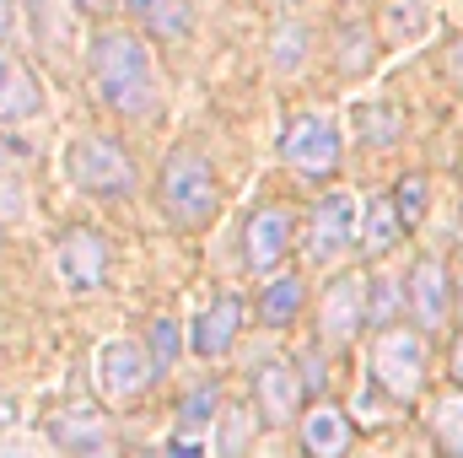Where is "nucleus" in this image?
<instances>
[{"mask_svg": "<svg viewBox=\"0 0 463 458\" xmlns=\"http://www.w3.org/2000/svg\"><path fill=\"white\" fill-rule=\"evenodd\" d=\"M92 81L103 92V103L118 119H151L162 103L156 87V60L135 33H98L92 43Z\"/></svg>", "mask_w": 463, "mask_h": 458, "instance_id": "f257e3e1", "label": "nucleus"}, {"mask_svg": "<svg viewBox=\"0 0 463 458\" xmlns=\"http://www.w3.org/2000/svg\"><path fill=\"white\" fill-rule=\"evenodd\" d=\"M162 211L173 216V227H205L222 205V184H216V167L205 162V151L194 146H178L167 162H162Z\"/></svg>", "mask_w": 463, "mask_h": 458, "instance_id": "f03ea898", "label": "nucleus"}, {"mask_svg": "<svg viewBox=\"0 0 463 458\" xmlns=\"http://www.w3.org/2000/svg\"><path fill=\"white\" fill-rule=\"evenodd\" d=\"M372 383L388 399H404L410 405L426 388V335L420 329H404V324L383 329L372 340Z\"/></svg>", "mask_w": 463, "mask_h": 458, "instance_id": "7ed1b4c3", "label": "nucleus"}, {"mask_svg": "<svg viewBox=\"0 0 463 458\" xmlns=\"http://www.w3.org/2000/svg\"><path fill=\"white\" fill-rule=\"evenodd\" d=\"M156 377H162V361L140 340H109V345H98V356H92V383L114 405H135Z\"/></svg>", "mask_w": 463, "mask_h": 458, "instance_id": "20e7f679", "label": "nucleus"}, {"mask_svg": "<svg viewBox=\"0 0 463 458\" xmlns=\"http://www.w3.org/2000/svg\"><path fill=\"white\" fill-rule=\"evenodd\" d=\"M71 178L98 200H124L135 189V162L124 157L114 135H81L71 146Z\"/></svg>", "mask_w": 463, "mask_h": 458, "instance_id": "39448f33", "label": "nucleus"}, {"mask_svg": "<svg viewBox=\"0 0 463 458\" xmlns=\"http://www.w3.org/2000/svg\"><path fill=\"white\" fill-rule=\"evenodd\" d=\"M109 264H114V248H109L103 232L71 227V232L54 237V275H60L65 291H76V297L98 291V286L109 281Z\"/></svg>", "mask_w": 463, "mask_h": 458, "instance_id": "423d86ee", "label": "nucleus"}, {"mask_svg": "<svg viewBox=\"0 0 463 458\" xmlns=\"http://www.w3.org/2000/svg\"><path fill=\"white\" fill-rule=\"evenodd\" d=\"M280 157H286V167H297L307 178H329L340 167V124L324 109L318 114H297L291 129L280 135Z\"/></svg>", "mask_w": 463, "mask_h": 458, "instance_id": "0eeeda50", "label": "nucleus"}, {"mask_svg": "<svg viewBox=\"0 0 463 458\" xmlns=\"http://www.w3.org/2000/svg\"><path fill=\"white\" fill-rule=\"evenodd\" d=\"M350 237H355V195H340V189H335V195H324V200L313 205L302 253H307V264H335L350 248Z\"/></svg>", "mask_w": 463, "mask_h": 458, "instance_id": "6e6552de", "label": "nucleus"}, {"mask_svg": "<svg viewBox=\"0 0 463 458\" xmlns=\"http://www.w3.org/2000/svg\"><path fill=\"white\" fill-rule=\"evenodd\" d=\"M253 410L264 426H291L302 415V377L291 361H259L253 367Z\"/></svg>", "mask_w": 463, "mask_h": 458, "instance_id": "1a4fd4ad", "label": "nucleus"}, {"mask_svg": "<svg viewBox=\"0 0 463 458\" xmlns=\"http://www.w3.org/2000/svg\"><path fill=\"white\" fill-rule=\"evenodd\" d=\"M242 253H248V264L259 270V275H275V264L291 253V243H297V216L286 211V205H259L253 216H248V232H242Z\"/></svg>", "mask_w": 463, "mask_h": 458, "instance_id": "9d476101", "label": "nucleus"}, {"mask_svg": "<svg viewBox=\"0 0 463 458\" xmlns=\"http://www.w3.org/2000/svg\"><path fill=\"white\" fill-rule=\"evenodd\" d=\"M242 324H248V302H242L237 291H222V297L189 324V350L205 356V361H216V356H227L232 345H237Z\"/></svg>", "mask_w": 463, "mask_h": 458, "instance_id": "9b49d317", "label": "nucleus"}, {"mask_svg": "<svg viewBox=\"0 0 463 458\" xmlns=\"http://www.w3.org/2000/svg\"><path fill=\"white\" fill-rule=\"evenodd\" d=\"M366 291H372V281L366 275H340L329 291H324V302H318V329H324V345H345L355 329H361V319H366Z\"/></svg>", "mask_w": 463, "mask_h": 458, "instance_id": "f8f14e48", "label": "nucleus"}, {"mask_svg": "<svg viewBox=\"0 0 463 458\" xmlns=\"http://www.w3.org/2000/svg\"><path fill=\"white\" fill-rule=\"evenodd\" d=\"M410 308H415L420 329H442L448 324V313H453V281H448L442 259H415V270H410Z\"/></svg>", "mask_w": 463, "mask_h": 458, "instance_id": "ddd939ff", "label": "nucleus"}, {"mask_svg": "<svg viewBox=\"0 0 463 458\" xmlns=\"http://www.w3.org/2000/svg\"><path fill=\"white\" fill-rule=\"evenodd\" d=\"M43 114V87L33 65L11 49H0V124H27Z\"/></svg>", "mask_w": 463, "mask_h": 458, "instance_id": "4468645a", "label": "nucleus"}, {"mask_svg": "<svg viewBox=\"0 0 463 458\" xmlns=\"http://www.w3.org/2000/svg\"><path fill=\"white\" fill-rule=\"evenodd\" d=\"M350 443H355V426L340 405H313L302 415V453L307 458H350Z\"/></svg>", "mask_w": 463, "mask_h": 458, "instance_id": "2eb2a0df", "label": "nucleus"}, {"mask_svg": "<svg viewBox=\"0 0 463 458\" xmlns=\"http://www.w3.org/2000/svg\"><path fill=\"white\" fill-rule=\"evenodd\" d=\"M54 443L65 448V453H76V458H87V453H98V448H109V415L103 410H65V415H54Z\"/></svg>", "mask_w": 463, "mask_h": 458, "instance_id": "dca6fc26", "label": "nucleus"}, {"mask_svg": "<svg viewBox=\"0 0 463 458\" xmlns=\"http://www.w3.org/2000/svg\"><path fill=\"white\" fill-rule=\"evenodd\" d=\"M302 302H307V286L297 275H269V286L259 291V324L264 329H291Z\"/></svg>", "mask_w": 463, "mask_h": 458, "instance_id": "f3484780", "label": "nucleus"}, {"mask_svg": "<svg viewBox=\"0 0 463 458\" xmlns=\"http://www.w3.org/2000/svg\"><path fill=\"white\" fill-rule=\"evenodd\" d=\"M124 5L156 38H189L194 33V5L189 0H124Z\"/></svg>", "mask_w": 463, "mask_h": 458, "instance_id": "a211bd4d", "label": "nucleus"}, {"mask_svg": "<svg viewBox=\"0 0 463 458\" xmlns=\"http://www.w3.org/2000/svg\"><path fill=\"white\" fill-rule=\"evenodd\" d=\"M426 421H431V437L442 443V453L463 458V388L458 383L431 399V415H426Z\"/></svg>", "mask_w": 463, "mask_h": 458, "instance_id": "6ab92c4d", "label": "nucleus"}, {"mask_svg": "<svg viewBox=\"0 0 463 458\" xmlns=\"http://www.w3.org/2000/svg\"><path fill=\"white\" fill-rule=\"evenodd\" d=\"M404 237V222H399V205L393 200H372L366 216H361V253H388L393 243Z\"/></svg>", "mask_w": 463, "mask_h": 458, "instance_id": "aec40b11", "label": "nucleus"}, {"mask_svg": "<svg viewBox=\"0 0 463 458\" xmlns=\"http://www.w3.org/2000/svg\"><path fill=\"white\" fill-rule=\"evenodd\" d=\"M248 443H253V421L242 410H222V421H216V458H242Z\"/></svg>", "mask_w": 463, "mask_h": 458, "instance_id": "412c9836", "label": "nucleus"}, {"mask_svg": "<svg viewBox=\"0 0 463 458\" xmlns=\"http://www.w3.org/2000/svg\"><path fill=\"white\" fill-rule=\"evenodd\" d=\"M216 399H222L216 383H200V388L178 405V432H205V426L216 421Z\"/></svg>", "mask_w": 463, "mask_h": 458, "instance_id": "4be33fe9", "label": "nucleus"}, {"mask_svg": "<svg viewBox=\"0 0 463 458\" xmlns=\"http://www.w3.org/2000/svg\"><path fill=\"white\" fill-rule=\"evenodd\" d=\"M355 129H361V140L388 146V140L404 135V114H393V109H355Z\"/></svg>", "mask_w": 463, "mask_h": 458, "instance_id": "5701e85b", "label": "nucleus"}, {"mask_svg": "<svg viewBox=\"0 0 463 458\" xmlns=\"http://www.w3.org/2000/svg\"><path fill=\"white\" fill-rule=\"evenodd\" d=\"M393 205H399V222L415 227L426 216V173H404L399 189H393Z\"/></svg>", "mask_w": 463, "mask_h": 458, "instance_id": "b1692460", "label": "nucleus"}, {"mask_svg": "<svg viewBox=\"0 0 463 458\" xmlns=\"http://www.w3.org/2000/svg\"><path fill=\"white\" fill-rule=\"evenodd\" d=\"M393 308H399V286H393V281H372V291H366V319H372L377 329H393Z\"/></svg>", "mask_w": 463, "mask_h": 458, "instance_id": "393cba45", "label": "nucleus"}, {"mask_svg": "<svg viewBox=\"0 0 463 458\" xmlns=\"http://www.w3.org/2000/svg\"><path fill=\"white\" fill-rule=\"evenodd\" d=\"M167 458H205V443H200V432H178V437L167 443Z\"/></svg>", "mask_w": 463, "mask_h": 458, "instance_id": "a878e982", "label": "nucleus"}, {"mask_svg": "<svg viewBox=\"0 0 463 458\" xmlns=\"http://www.w3.org/2000/svg\"><path fill=\"white\" fill-rule=\"evenodd\" d=\"M151 340H156V361H167V356L178 350V329L162 319V324H151Z\"/></svg>", "mask_w": 463, "mask_h": 458, "instance_id": "bb28decb", "label": "nucleus"}, {"mask_svg": "<svg viewBox=\"0 0 463 458\" xmlns=\"http://www.w3.org/2000/svg\"><path fill=\"white\" fill-rule=\"evenodd\" d=\"M302 367H307L302 388H324V383H329V372H324V356H318V350H307V356H302Z\"/></svg>", "mask_w": 463, "mask_h": 458, "instance_id": "cd10ccee", "label": "nucleus"}, {"mask_svg": "<svg viewBox=\"0 0 463 458\" xmlns=\"http://www.w3.org/2000/svg\"><path fill=\"white\" fill-rule=\"evenodd\" d=\"M453 383H458V388H463V335H458V340H453Z\"/></svg>", "mask_w": 463, "mask_h": 458, "instance_id": "c85d7f7f", "label": "nucleus"}, {"mask_svg": "<svg viewBox=\"0 0 463 458\" xmlns=\"http://www.w3.org/2000/svg\"><path fill=\"white\" fill-rule=\"evenodd\" d=\"M11 38V0H0V43Z\"/></svg>", "mask_w": 463, "mask_h": 458, "instance_id": "c756f323", "label": "nucleus"}, {"mask_svg": "<svg viewBox=\"0 0 463 458\" xmlns=\"http://www.w3.org/2000/svg\"><path fill=\"white\" fill-rule=\"evenodd\" d=\"M11 421H16V410H11V405H5V399H0V437H5V432H11Z\"/></svg>", "mask_w": 463, "mask_h": 458, "instance_id": "7c9ffc66", "label": "nucleus"}, {"mask_svg": "<svg viewBox=\"0 0 463 458\" xmlns=\"http://www.w3.org/2000/svg\"><path fill=\"white\" fill-rule=\"evenodd\" d=\"M11 157H16V151H11V140H5V129H0V167H11Z\"/></svg>", "mask_w": 463, "mask_h": 458, "instance_id": "2f4dec72", "label": "nucleus"}, {"mask_svg": "<svg viewBox=\"0 0 463 458\" xmlns=\"http://www.w3.org/2000/svg\"><path fill=\"white\" fill-rule=\"evenodd\" d=\"M448 65H453V76H458V81H463V43H458V49H453V54H448Z\"/></svg>", "mask_w": 463, "mask_h": 458, "instance_id": "473e14b6", "label": "nucleus"}, {"mask_svg": "<svg viewBox=\"0 0 463 458\" xmlns=\"http://www.w3.org/2000/svg\"><path fill=\"white\" fill-rule=\"evenodd\" d=\"M98 5H103V0H76V11H87V16H92Z\"/></svg>", "mask_w": 463, "mask_h": 458, "instance_id": "72a5a7b5", "label": "nucleus"}, {"mask_svg": "<svg viewBox=\"0 0 463 458\" xmlns=\"http://www.w3.org/2000/svg\"><path fill=\"white\" fill-rule=\"evenodd\" d=\"M87 458H114V448H98V453H87Z\"/></svg>", "mask_w": 463, "mask_h": 458, "instance_id": "f704fd0d", "label": "nucleus"}, {"mask_svg": "<svg viewBox=\"0 0 463 458\" xmlns=\"http://www.w3.org/2000/svg\"><path fill=\"white\" fill-rule=\"evenodd\" d=\"M140 458H167V453H140Z\"/></svg>", "mask_w": 463, "mask_h": 458, "instance_id": "c9c22d12", "label": "nucleus"}, {"mask_svg": "<svg viewBox=\"0 0 463 458\" xmlns=\"http://www.w3.org/2000/svg\"><path fill=\"white\" fill-rule=\"evenodd\" d=\"M280 5H297V0H280Z\"/></svg>", "mask_w": 463, "mask_h": 458, "instance_id": "e433bc0d", "label": "nucleus"}, {"mask_svg": "<svg viewBox=\"0 0 463 458\" xmlns=\"http://www.w3.org/2000/svg\"><path fill=\"white\" fill-rule=\"evenodd\" d=\"M33 5H43V0H33Z\"/></svg>", "mask_w": 463, "mask_h": 458, "instance_id": "4c0bfd02", "label": "nucleus"}]
</instances>
